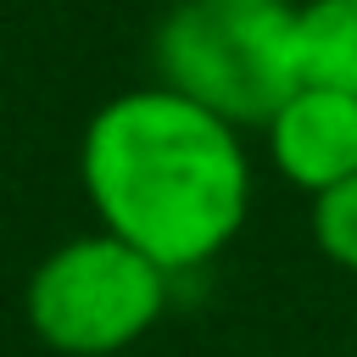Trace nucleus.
<instances>
[{"mask_svg":"<svg viewBox=\"0 0 357 357\" xmlns=\"http://www.w3.org/2000/svg\"><path fill=\"white\" fill-rule=\"evenodd\" d=\"M78 178L106 234L162 273H190L229 251L251 212V156L240 128L167 84L95 106L78 139Z\"/></svg>","mask_w":357,"mask_h":357,"instance_id":"1","label":"nucleus"},{"mask_svg":"<svg viewBox=\"0 0 357 357\" xmlns=\"http://www.w3.org/2000/svg\"><path fill=\"white\" fill-rule=\"evenodd\" d=\"M156 84L206 106L234 128H268V117L301 89L296 6L257 0H178L156 22Z\"/></svg>","mask_w":357,"mask_h":357,"instance_id":"2","label":"nucleus"},{"mask_svg":"<svg viewBox=\"0 0 357 357\" xmlns=\"http://www.w3.org/2000/svg\"><path fill=\"white\" fill-rule=\"evenodd\" d=\"M167 284L145 251L95 229L45 251L22 284V318L56 357H117L167 312Z\"/></svg>","mask_w":357,"mask_h":357,"instance_id":"3","label":"nucleus"},{"mask_svg":"<svg viewBox=\"0 0 357 357\" xmlns=\"http://www.w3.org/2000/svg\"><path fill=\"white\" fill-rule=\"evenodd\" d=\"M268 162L296 190L318 195L340 178H357V95L301 84L262 128Z\"/></svg>","mask_w":357,"mask_h":357,"instance_id":"4","label":"nucleus"},{"mask_svg":"<svg viewBox=\"0 0 357 357\" xmlns=\"http://www.w3.org/2000/svg\"><path fill=\"white\" fill-rule=\"evenodd\" d=\"M301 84L357 95V0H296Z\"/></svg>","mask_w":357,"mask_h":357,"instance_id":"5","label":"nucleus"},{"mask_svg":"<svg viewBox=\"0 0 357 357\" xmlns=\"http://www.w3.org/2000/svg\"><path fill=\"white\" fill-rule=\"evenodd\" d=\"M307 229H312V245L324 262L357 273V178H340L329 190L312 195V212H307Z\"/></svg>","mask_w":357,"mask_h":357,"instance_id":"6","label":"nucleus"},{"mask_svg":"<svg viewBox=\"0 0 357 357\" xmlns=\"http://www.w3.org/2000/svg\"><path fill=\"white\" fill-rule=\"evenodd\" d=\"M257 6H296V0H257Z\"/></svg>","mask_w":357,"mask_h":357,"instance_id":"7","label":"nucleus"}]
</instances>
